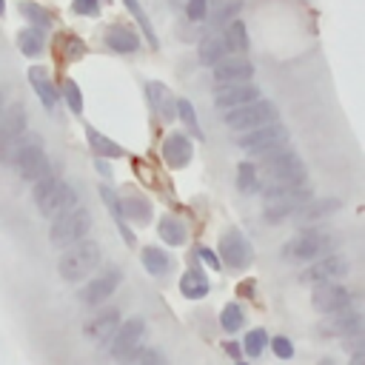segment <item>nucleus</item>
Wrapping results in <instances>:
<instances>
[{
  "instance_id": "f257e3e1",
  "label": "nucleus",
  "mask_w": 365,
  "mask_h": 365,
  "mask_svg": "<svg viewBox=\"0 0 365 365\" xmlns=\"http://www.w3.org/2000/svg\"><path fill=\"white\" fill-rule=\"evenodd\" d=\"M97 265H100V245L83 237V240H77V242L66 245V254L60 257L57 271H60V277H63V279L77 282V279L88 277Z\"/></svg>"
},
{
  "instance_id": "f03ea898",
  "label": "nucleus",
  "mask_w": 365,
  "mask_h": 365,
  "mask_svg": "<svg viewBox=\"0 0 365 365\" xmlns=\"http://www.w3.org/2000/svg\"><path fill=\"white\" fill-rule=\"evenodd\" d=\"M265 220L271 222H277V220H282V217H288V214H297L302 205H308V200H311V188L305 185V182H299V185H282V182H277V185H271V188H265Z\"/></svg>"
},
{
  "instance_id": "7ed1b4c3",
  "label": "nucleus",
  "mask_w": 365,
  "mask_h": 365,
  "mask_svg": "<svg viewBox=\"0 0 365 365\" xmlns=\"http://www.w3.org/2000/svg\"><path fill=\"white\" fill-rule=\"evenodd\" d=\"M88 228H91V214L86 208H80V205H71L68 211L54 217V222L48 228V240L57 248H66V245L83 240L88 234Z\"/></svg>"
},
{
  "instance_id": "20e7f679",
  "label": "nucleus",
  "mask_w": 365,
  "mask_h": 365,
  "mask_svg": "<svg viewBox=\"0 0 365 365\" xmlns=\"http://www.w3.org/2000/svg\"><path fill=\"white\" fill-rule=\"evenodd\" d=\"M262 171H265V177H268L271 182H282V185H299V182H305V177H308L302 160H299L294 151H285V148H277V151L265 154Z\"/></svg>"
},
{
  "instance_id": "39448f33",
  "label": "nucleus",
  "mask_w": 365,
  "mask_h": 365,
  "mask_svg": "<svg viewBox=\"0 0 365 365\" xmlns=\"http://www.w3.org/2000/svg\"><path fill=\"white\" fill-rule=\"evenodd\" d=\"M274 120H277V106L271 100H259V97L251 103L234 106L225 114V125L234 131H248V128H257V125H265Z\"/></svg>"
},
{
  "instance_id": "423d86ee",
  "label": "nucleus",
  "mask_w": 365,
  "mask_h": 365,
  "mask_svg": "<svg viewBox=\"0 0 365 365\" xmlns=\"http://www.w3.org/2000/svg\"><path fill=\"white\" fill-rule=\"evenodd\" d=\"M285 143H288V131H285V125H279L277 120H274V123H265V125H257V128H248V131L237 140L240 148H245V151H251V154H259V157H265V154L282 148Z\"/></svg>"
},
{
  "instance_id": "0eeeda50",
  "label": "nucleus",
  "mask_w": 365,
  "mask_h": 365,
  "mask_svg": "<svg viewBox=\"0 0 365 365\" xmlns=\"http://www.w3.org/2000/svg\"><path fill=\"white\" fill-rule=\"evenodd\" d=\"M108 339H111V348H108L111 356H117L123 362H131L137 356V351L143 348V339H145V322H143V317H131V319L120 322Z\"/></svg>"
},
{
  "instance_id": "6e6552de",
  "label": "nucleus",
  "mask_w": 365,
  "mask_h": 365,
  "mask_svg": "<svg viewBox=\"0 0 365 365\" xmlns=\"http://www.w3.org/2000/svg\"><path fill=\"white\" fill-rule=\"evenodd\" d=\"M14 165H17V174L26 182H34L40 174L48 171V157H46V151L40 148L37 140H31V143H23L20 140V148L14 154Z\"/></svg>"
},
{
  "instance_id": "1a4fd4ad",
  "label": "nucleus",
  "mask_w": 365,
  "mask_h": 365,
  "mask_svg": "<svg viewBox=\"0 0 365 365\" xmlns=\"http://www.w3.org/2000/svg\"><path fill=\"white\" fill-rule=\"evenodd\" d=\"M220 254H222V262L228 268H245L251 262V242L242 237V231L237 228H228L222 237H220Z\"/></svg>"
},
{
  "instance_id": "9d476101",
  "label": "nucleus",
  "mask_w": 365,
  "mask_h": 365,
  "mask_svg": "<svg viewBox=\"0 0 365 365\" xmlns=\"http://www.w3.org/2000/svg\"><path fill=\"white\" fill-rule=\"evenodd\" d=\"M322 251H328V237L319 231H302L297 240L288 242L285 257L297 259V262H311V259L322 257Z\"/></svg>"
},
{
  "instance_id": "9b49d317",
  "label": "nucleus",
  "mask_w": 365,
  "mask_h": 365,
  "mask_svg": "<svg viewBox=\"0 0 365 365\" xmlns=\"http://www.w3.org/2000/svg\"><path fill=\"white\" fill-rule=\"evenodd\" d=\"M37 205H40V214H43V217H57V214L68 211L71 205H77V191H74V185L57 180V182L37 200Z\"/></svg>"
},
{
  "instance_id": "f8f14e48",
  "label": "nucleus",
  "mask_w": 365,
  "mask_h": 365,
  "mask_svg": "<svg viewBox=\"0 0 365 365\" xmlns=\"http://www.w3.org/2000/svg\"><path fill=\"white\" fill-rule=\"evenodd\" d=\"M259 97V88L254 83H220L217 86V94H214V103L217 108H234V106H242V103H251Z\"/></svg>"
},
{
  "instance_id": "ddd939ff",
  "label": "nucleus",
  "mask_w": 365,
  "mask_h": 365,
  "mask_svg": "<svg viewBox=\"0 0 365 365\" xmlns=\"http://www.w3.org/2000/svg\"><path fill=\"white\" fill-rule=\"evenodd\" d=\"M311 302H314V308L322 311V314H336V311L348 308L351 297H348V291H345L342 285H334V282L328 279V282H317Z\"/></svg>"
},
{
  "instance_id": "4468645a",
  "label": "nucleus",
  "mask_w": 365,
  "mask_h": 365,
  "mask_svg": "<svg viewBox=\"0 0 365 365\" xmlns=\"http://www.w3.org/2000/svg\"><path fill=\"white\" fill-rule=\"evenodd\" d=\"M348 271V262L339 257V254H328V257H317V262L302 274V282L308 285H317V282H328V279H336V277H345Z\"/></svg>"
},
{
  "instance_id": "2eb2a0df",
  "label": "nucleus",
  "mask_w": 365,
  "mask_h": 365,
  "mask_svg": "<svg viewBox=\"0 0 365 365\" xmlns=\"http://www.w3.org/2000/svg\"><path fill=\"white\" fill-rule=\"evenodd\" d=\"M117 325H120V311L117 308H103L100 314H94L83 325V336L88 342H108V336L114 334Z\"/></svg>"
},
{
  "instance_id": "dca6fc26",
  "label": "nucleus",
  "mask_w": 365,
  "mask_h": 365,
  "mask_svg": "<svg viewBox=\"0 0 365 365\" xmlns=\"http://www.w3.org/2000/svg\"><path fill=\"white\" fill-rule=\"evenodd\" d=\"M194 157V145L191 140L180 131V134H168L165 143H163V160L168 168H185Z\"/></svg>"
},
{
  "instance_id": "f3484780",
  "label": "nucleus",
  "mask_w": 365,
  "mask_h": 365,
  "mask_svg": "<svg viewBox=\"0 0 365 365\" xmlns=\"http://www.w3.org/2000/svg\"><path fill=\"white\" fill-rule=\"evenodd\" d=\"M251 74H254V66L248 60H240V57H228V60L214 63V80L217 83H242Z\"/></svg>"
},
{
  "instance_id": "a211bd4d",
  "label": "nucleus",
  "mask_w": 365,
  "mask_h": 365,
  "mask_svg": "<svg viewBox=\"0 0 365 365\" xmlns=\"http://www.w3.org/2000/svg\"><path fill=\"white\" fill-rule=\"evenodd\" d=\"M120 271H106V274H100V277H94L86 288H83V302H103V299H108L111 294H114V288L120 285Z\"/></svg>"
},
{
  "instance_id": "6ab92c4d",
  "label": "nucleus",
  "mask_w": 365,
  "mask_h": 365,
  "mask_svg": "<svg viewBox=\"0 0 365 365\" xmlns=\"http://www.w3.org/2000/svg\"><path fill=\"white\" fill-rule=\"evenodd\" d=\"M145 94H148V103H151V108H154L157 114H163V120H174V117H177L174 100H171V94H168V88H165L163 83L151 80V83L145 86Z\"/></svg>"
},
{
  "instance_id": "aec40b11",
  "label": "nucleus",
  "mask_w": 365,
  "mask_h": 365,
  "mask_svg": "<svg viewBox=\"0 0 365 365\" xmlns=\"http://www.w3.org/2000/svg\"><path fill=\"white\" fill-rule=\"evenodd\" d=\"M29 83L34 86V91H37V97H40V103H43L46 108H54V106H57V88L51 86L46 68L31 66V68H29Z\"/></svg>"
},
{
  "instance_id": "412c9836",
  "label": "nucleus",
  "mask_w": 365,
  "mask_h": 365,
  "mask_svg": "<svg viewBox=\"0 0 365 365\" xmlns=\"http://www.w3.org/2000/svg\"><path fill=\"white\" fill-rule=\"evenodd\" d=\"M106 46L120 51V54H128V51H134L140 46V37L125 26H108L106 29Z\"/></svg>"
},
{
  "instance_id": "4be33fe9",
  "label": "nucleus",
  "mask_w": 365,
  "mask_h": 365,
  "mask_svg": "<svg viewBox=\"0 0 365 365\" xmlns=\"http://www.w3.org/2000/svg\"><path fill=\"white\" fill-rule=\"evenodd\" d=\"M23 131H26V108L20 103H14L3 114V120H0V134H6V137H23Z\"/></svg>"
},
{
  "instance_id": "5701e85b",
  "label": "nucleus",
  "mask_w": 365,
  "mask_h": 365,
  "mask_svg": "<svg viewBox=\"0 0 365 365\" xmlns=\"http://www.w3.org/2000/svg\"><path fill=\"white\" fill-rule=\"evenodd\" d=\"M100 197H103V202L108 205V211L117 217V228H120V234H123V240L131 245L134 242V234L128 231V225H125V217H123V205H120V197L108 188V185H100Z\"/></svg>"
},
{
  "instance_id": "b1692460",
  "label": "nucleus",
  "mask_w": 365,
  "mask_h": 365,
  "mask_svg": "<svg viewBox=\"0 0 365 365\" xmlns=\"http://www.w3.org/2000/svg\"><path fill=\"white\" fill-rule=\"evenodd\" d=\"M180 291H182V297H188V299L205 297V294H208V279H205V274H200V271H185V274L180 277Z\"/></svg>"
},
{
  "instance_id": "393cba45",
  "label": "nucleus",
  "mask_w": 365,
  "mask_h": 365,
  "mask_svg": "<svg viewBox=\"0 0 365 365\" xmlns=\"http://www.w3.org/2000/svg\"><path fill=\"white\" fill-rule=\"evenodd\" d=\"M143 265H145L148 274L163 277V274L171 271V257H168L165 251H160V248L151 245V248H143Z\"/></svg>"
},
{
  "instance_id": "a878e982",
  "label": "nucleus",
  "mask_w": 365,
  "mask_h": 365,
  "mask_svg": "<svg viewBox=\"0 0 365 365\" xmlns=\"http://www.w3.org/2000/svg\"><path fill=\"white\" fill-rule=\"evenodd\" d=\"M86 137H88V145H91L100 157H123V154H125L114 140H108L106 134H100V131H97V128H91V125L86 128Z\"/></svg>"
},
{
  "instance_id": "bb28decb",
  "label": "nucleus",
  "mask_w": 365,
  "mask_h": 365,
  "mask_svg": "<svg viewBox=\"0 0 365 365\" xmlns=\"http://www.w3.org/2000/svg\"><path fill=\"white\" fill-rule=\"evenodd\" d=\"M120 205H123V217H128L131 222H140V225H143V222L151 220V205H148V200H143V197H137V194H134V197H125Z\"/></svg>"
},
{
  "instance_id": "cd10ccee",
  "label": "nucleus",
  "mask_w": 365,
  "mask_h": 365,
  "mask_svg": "<svg viewBox=\"0 0 365 365\" xmlns=\"http://www.w3.org/2000/svg\"><path fill=\"white\" fill-rule=\"evenodd\" d=\"M225 51H228V46H225L222 37H208V40L200 43V60H202L205 66H214L217 60H222Z\"/></svg>"
},
{
  "instance_id": "c85d7f7f",
  "label": "nucleus",
  "mask_w": 365,
  "mask_h": 365,
  "mask_svg": "<svg viewBox=\"0 0 365 365\" xmlns=\"http://www.w3.org/2000/svg\"><path fill=\"white\" fill-rule=\"evenodd\" d=\"M157 231H160V237H163L168 245H182V242H185V228H182V222H180L177 217H163Z\"/></svg>"
},
{
  "instance_id": "c756f323",
  "label": "nucleus",
  "mask_w": 365,
  "mask_h": 365,
  "mask_svg": "<svg viewBox=\"0 0 365 365\" xmlns=\"http://www.w3.org/2000/svg\"><path fill=\"white\" fill-rule=\"evenodd\" d=\"M334 331H336V334H345V336H351V334H359V331H362V317H359L356 311H348V308H342V311H336V322H334Z\"/></svg>"
},
{
  "instance_id": "7c9ffc66",
  "label": "nucleus",
  "mask_w": 365,
  "mask_h": 365,
  "mask_svg": "<svg viewBox=\"0 0 365 365\" xmlns=\"http://www.w3.org/2000/svg\"><path fill=\"white\" fill-rule=\"evenodd\" d=\"M17 46H20L23 54L37 57V54L43 51V34H40V29H23V31L17 34Z\"/></svg>"
},
{
  "instance_id": "2f4dec72",
  "label": "nucleus",
  "mask_w": 365,
  "mask_h": 365,
  "mask_svg": "<svg viewBox=\"0 0 365 365\" xmlns=\"http://www.w3.org/2000/svg\"><path fill=\"white\" fill-rule=\"evenodd\" d=\"M225 46L228 48H237V51H245L248 48V34H245V23L240 20H228V29H225Z\"/></svg>"
},
{
  "instance_id": "473e14b6",
  "label": "nucleus",
  "mask_w": 365,
  "mask_h": 365,
  "mask_svg": "<svg viewBox=\"0 0 365 365\" xmlns=\"http://www.w3.org/2000/svg\"><path fill=\"white\" fill-rule=\"evenodd\" d=\"M123 3H125V9H128V11L134 14V17H137V23H140V29H143V34H145V40H148V43H151V46L157 48V34H154V26H151V20H148V14L143 11V6H140L137 0H123Z\"/></svg>"
},
{
  "instance_id": "72a5a7b5",
  "label": "nucleus",
  "mask_w": 365,
  "mask_h": 365,
  "mask_svg": "<svg viewBox=\"0 0 365 365\" xmlns=\"http://www.w3.org/2000/svg\"><path fill=\"white\" fill-rule=\"evenodd\" d=\"M174 108H177V117H182V123H185V128L194 134V137H202V128H200V123H197V114H194V106H191V100H177L174 103Z\"/></svg>"
},
{
  "instance_id": "f704fd0d",
  "label": "nucleus",
  "mask_w": 365,
  "mask_h": 365,
  "mask_svg": "<svg viewBox=\"0 0 365 365\" xmlns=\"http://www.w3.org/2000/svg\"><path fill=\"white\" fill-rule=\"evenodd\" d=\"M237 188L240 191H257L259 185H257V168L251 165V163H240L237 165Z\"/></svg>"
},
{
  "instance_id": "c9c22d12",
  "label": "nucleus",
  "mask_w": 365,
  "mask_h": 365,
  "mask_svg": "<svg viewBox=\"0 0 365 365\" xmlns=\"http://www.w3.org/2000/svg\"><path fill=\"white\" fill-rule=\"evenodd\" d=\"M265 342H268V334H265L262 328H254V331H248V334H245L242 348H245V354H248V356H259V354H262V348H265Z\"/></svg>"
},
{
  "instance_id": "e433bc0d",
  "label": "nucleus",
  "mask_w": 365,
  "mask_h": 365,
  "mask_svg": "<svg viewBox=\"0 0 365 365\" xmlns=\"http://www.w3.org/2000/svg\"><path fill=\"white\" fill-rule=\"evenodd\" d=\"M220 325H222L228 334H234V331L242 325V308L234 305V302H228V305L222 308V314H220Z\"/></svg>"
},
{
  "instance_id": "4c0bfd02",
  "label": "nucleus",
  "mask_w": 365,
  "mask_h": 365,
  "mask_svg": "<svg viewBox=\"0 0 365 365\" xmlns=\"http://www.w3.org/2000/svg\"><path fill=\"white\" fill-rule=\"evenodd\" d=\"M20 11H23V14L29 17V23H34L37 29H48V23H51L48 11L40 9V6H34V3H20Z\"/></svg>"
},
{
  "instance_id": "58836bf2",
  "label": "nucleus",
  "mask_w": 365,
  "mask_h": 365,
  "mask_svg": "<svg viewBox=\"0 0 365 365\" xmlns=\"http://www.w3.org/2000/svg\"><path fill=\"white\" fill-rule=\"evenodd\" d=\"M63 97H66V103H68V108L74 114H83V94H80V88H77L74 80H66L63 83Z\"/></svg>"
},
{
  "instance_id": "ea45409f",
  "label": "nucleus",
  "mask_w": 365,
  "mask_h": 365,
  "mask_svg": "<svg viewBox=\"0 0 365 365\" xmlns=\"http://www.w3.org/2000/svg\"><path fill=\"white\" fill-rule=\"evenodd\" d=\"M336 205H339L336 200H319V202H314L311 208H305V211L299 208V211H302V214H305L308 220H319V217H325V214H331V211H336Z\"/></svg>"
},
{
  "instance_id": "a19ab883",
  "label": "nucleus",
  "mask_w": 365,
  "mask_h": 365,
  "mask_svg": "<svg viewBox=\"0 0 365 365\" xmlns=\"http://www.w3.org/2000/svg\"><path fill=\"white\" fill-rule=\"evenodd\" d=\"M185 14H188L194 23L205 20V17H208V0H188V6H185Z\"/></svg>"
},
{
  "instance_id": "79ce46f5",
  "label": "nucleus",
  "mask_w": 365,
  "mask_h": 365,
  "mask_svg": "<svg viewBox=\"0 0 365 365\" xmlns=\"http://www.w3.org/2000/svg\"><path fill=\"white\" fill-rule=\"evenodd\" d=\"M71 9L77 14H86V17H97L100 14V0H74Z\"/></svg>"
},
{
  "instance_id": "37998d69",
  "label": "nucleus",
  "mask_w": 365,
  "mask_h": 365,
  "mask_svg": "<svg viewBox=\"0 0 365 365\" xmlns=\"http://www.w3.org/2000/svg\"><path fill=\"white\" fill-rule=\"evenodd\" d=\"M271 348H274V354H277L279 359H291V356H294V345H291L285 336H274V339H271Z\"/></svg>"
},
{
  "instance_id": "c03bdc74",
  "label": "nucleus",
  "mask_w": 365,
  "mask_h": 365,
  "mask_svg": "<svg viewBox=\"0 0 365 365\" xmlns=\"http://www.w3.org/2000/svg\"><path fill=\"white\" fill-rule=\"evenodd\" d=\"M240 11V0H231V3H225L220 11H217V23H225L228 17H234Z\"/></svg>"
},
{
  "instance_id": "a18cd8bd",
  "label": "nucleus",
  "mask_w": 365,
  "mask_h": 365,
  "mask_svg": "<svg viewBox=\"0 0 365 365\" xmlns=\"http://www.w3.org/2000/svg\"><path fill=\"white\" fill-rule=\"evenodd\" d=\"M197 257H200V259H202L205 265H211V268H220V259L214 257V251H211V248L200 245V248H197Z\"/></svg>"
},
{
  "instance_id": "49530a36",
  "label": "nucleus",
  "mask_w": 365,
  "mask_h": 365,
  "mask_svg": "<svg viewBox=\"0 0 365 365\" xmlns=\"http://www.w3.org/2000/svg\"><path fill=\"white\" fill-rule=\"evenodd\" d=\"M225 351H228V354H231L234 359H240V348H237L234 342H228V345H225Z\"/></svg>"
},
{
  "instance_id": "de8ad7c7",
  "label": "nucleus",
  "mask_w": 365,
  "mask_h": 365,
  "mask_svg": "<svg viewBox=\"0 0 365 365\" xmlns=\"http://www.w3.org/2000/svg\"><path fill=\"white\" fill-rule=\"evenodd\" d=\"M3 9H6V0H0V14H3Z\"/></svg>"
},
{
  "instance_id": "09e8293b",
  "label": "nucleus",
  "mask_w": 365,
  "mask_h": 365,
  "mask_svg": "<svg viewBox=\"0 0 365 365\" xmlns=\"http://www.w3.org/2000/svg\"><path fill=\"white\" fill-rule=\"evenodd\" d=\"M0 106H3V103H0Z\"/></svg>"
}]
</instances>
